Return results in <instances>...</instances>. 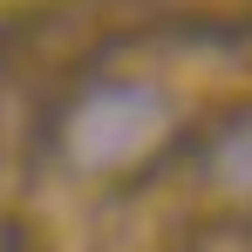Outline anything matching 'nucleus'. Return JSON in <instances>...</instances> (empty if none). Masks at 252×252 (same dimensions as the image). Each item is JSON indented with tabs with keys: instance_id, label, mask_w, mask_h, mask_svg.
<instances>
[{
	"instance_id": "1",
	"label": "nucleus",
	"mask_w": 252,
	"mask_h": 252,
	"mask_svg": "<svg viewBox=\"0 0 252 252\" xmlns=\"http://www.w3.org/2000/svg\"><path fill=\"white\" fill-rule=\"evenodd\" d=\"M170 129H177V102L164 82L95 68L48 109L41 150L68 177H129L143 164H164Z\"/></svg>"
},
{
	"instance_id": "2",
	"label": "nucleus",
	"mask_w": 252,
	"mask_h": 252,
	"mask_svg": "<svg viewBox=\"0 0 252 252\" xmlns=\"http://www.w3.org/2000/svg\"><path fill=\"white\" fill-rule=\"evenodd\" d=\"M184 164L198 177L211 205H232V211H252V102L218 116V123L184 150Z\"/></svg>"
}]
</instances>
